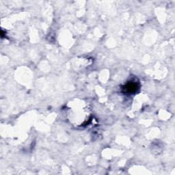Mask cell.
<instances>
[{"instance_id": "cell-1", "label": "cell", "mask_w": 175, "mask_h": 175, "mask_svg": "<svg viewBox=\"0 0 175 175\" xmlns=\"http://www.w3.org/2000/svg\"><path fill=\"white\" fill-rule=\"evenodd\" d=\"M138 85L136 84V83H133V82H129L127 84L125 87H124V90H125V92H127V93L129 94H131L135 93V92L138 90Z\"/></svg>"}]
</instances>
